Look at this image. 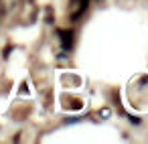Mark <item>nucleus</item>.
I'll list each match as a JSON object with an SVG mask.
<instances>
[{
    "label": "nucleus",
    "mask_w": 148,
    "mask_h": 144,
    "mask_svg": "<svg viewBox=\"0 0 148 144\" xmlns=\"http://www.w3.org/2000/svg\"><path fill=\"white\" fill-rule=\"evenodd\" d=\"M21 93H29V89H27V83H23V87H21Z\"/></svg>",
    "instance_id": "2"
},
{
    "label": "nucleus",
    "mask_w": 148,
    "mask_h": 144,
    "mask_svg": "<svg viewBox=\"0 0 148 144\" xmlns=\"http://www.w3.org/2000/svg\"><path fill=\"white\" fill-rule=\"evenodd\" d=\"M57 33H59V39H61V47H63V51H69V49L73 47V33H71V31H63V29H59Z\"/></svg>",
    "instance_id": "1"
}]
</instances>
